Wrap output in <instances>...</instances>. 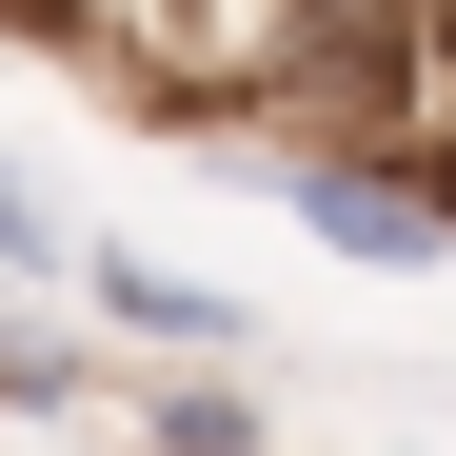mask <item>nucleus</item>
Wrapping results in <instances>:
<instances>
[{
    "mask_svg": "<svg viewBox=\"0 0 456 456\" xmlns=\"http://www.w3.org/2000/svg\"><path fill=\"white\" fill-rule=\"evenodd\" d=\"M239 159H258L297 218H318L338 258H377V278H436V258H456V239H436V199H417L397 159H338V139H239Z\"/></svg>",
    "mask_w": 456,
    "mask_h": 456,
    "instance_id": "f257e3e1",
    "label": "nucleus"
},
{
    "mask_svg": "<svg viewBox=\"0 0 456 456\" xmlns=\"http://www.w3.org/2000/svg\"><path fill=\"white\" fill-rule=\"evenodd\" d=\"M60 278H80V297H100L119 338H159L179 377H239V297H218V278H179V258H119V239H80Z\"/></svg>",
    "mask_w": 456,
    "mask_h": 456,
    "instance_id": "f03ea898",
    "label": "nucleus"
},
{
    "mask_svg": "<svg viewBox=\"0 0 456 456\" xmlns=\"http://www.w3.org/2000/svg\"><path fill=\"white\" fill-rule=\"evenodd\" d=\"M0 417H20L40 456H80V436L119 417V377H100V338H80V318H0Z\"/></svg>",
    "mask_w": 456,
    "mask_h": 456,
    "instance_id": "7ed1b4c3",
    "label": "nucleus"
},
{
    "mask_svg": "<svg viewBox=\"0 0 456 456\" xmlns=\"http://www.w3.org/2000/svg\"><path fill=\"white\" fill-rule=\"evenodd\" d=\"M100 456H258V397L239 377H159V397H119Z\"/></svg>",
    "mask_w": 456,
    "mask_h": 456,
    "instance_id": "20e7f679",
    "label": "nucleus"
},
{
    "mask_svg": "<svg viewBox=\"0 0 456 456\" xmlns=\"http://www.w3.org/2000/svg\"><path fill=\"white\" fill-rule=\"evenodd\" d=\"M60 258H80V239H60V218H40V179L0 159V297H20V278H60Z\"/></svg>",
    "mask_w": 456,
    "mask_h": 456,
    "instance_id": "39448f33",
    "label": "nucleus"
},
{
    "mask_svg": "<svg viewBox=\"0 0 456 456\" xmlns=\"http://www.w3.org/2000/svg\"><path fill=\"white\" fill-rule=\"evenodd\" d=\"M0 318H20V297H0Z\"/></svg>",
    "mask_w": 456,
    "mask_h": 456,
    "instance_id": "423d86ee",
    "label": "nucleus"
},
{
    "mask_svg": "<svg viewBox=\"0 0 456 456\" xmlns=\"http://www.w3.org/2000/svg\"><path fill=\"white\" fill-rule=\"evenodd\" d=\"M80 456H100V436H80Z\"/></svg>",
    "mask_w": 456,
    "mask_h": 456,
    "instance_id": "0eeeda50",
    "label": "nucleus"
}]
</instances>
